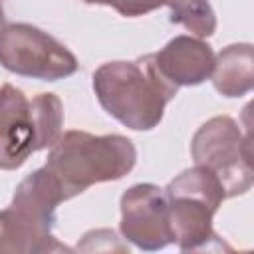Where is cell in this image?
<instances>
[{
  "instance_id": "cell-1",
  "label": "cell",
  "mask_w": 254,
  "mask_h": 254,
  "mask_svg": "<svg viewBox=\"0 0 254 254\" xmlns=\"http://www.w3.org/2000/svg\"><path fill=\"white\" fill-rule=\"evenodd\" d=\"M99 105L133 131L155 129L179 87L167 81L155 65L153 54L135 62H107L93 73Z\"/></svg>"
},
{
  "instance_id": "cell-2",
  "label": "cell",
  "mask_w": 254,
  "mask_h": 254,
  "mask_svg": "<svg viewBox=\"0 0 254 254\" xmlns=\"http://www.w3.org/2000/svg\"><path fill=\"white\" fill-rule=\"evenodd\" d=\"M137 161V149L123 135H91L67 131L52 147L46 169L60 183L65 200L81 194L91 185L119 181Z\"/></svg>"
},
{
  "instance_id": "cell-3",
  "label": "cell",
  "mask_w": 254,
  "mask_h": 254,
  "mask_svg": "<svg viewBox=\"0 0 254 254\" xmlns=\"http://www.w3.org/2000/svg\"><path fill=\"white\" fill-rule=\"evenodd\" d=\"M165 194L169 200L171 242L185 252L202 250L210 242H218L212 218L226 196L210 171L198 165L183 171L167 185Z\"/></svg>"
},
{
  "instance_id": "cell-4",
  "label": "cell",
  "mask_w": 254,
  "mask_h": 254,
  "mask_svg": "<svg viewBox=\"0 0 254 254\" xmlns=\"http://www.w3.org/2000/svg\"><path fill=\"white\" fill-rule=\"evenodd\" d=\"M190 155L194 165L218 179L226 198L250 190L254 181L250 133H242L232 117L216 115L202 123L190 141Z\"/></svg>"
},
{
  "instance_id": "cell-5",
  "label": "cell",
  "mask_w": 254,
  "mask_h": 254,
  "mask_svg": "<svg viewBox=\"0 0 254 254\" xmlns=\"http://www.w3.org/2000/svg\"><path fill=\"white\" fill-rule=\"evenodd\" d=\"M0 65L16 75L58 81L77 71V58L32 24H10L0 38Z\"/></svg>"
},
{
  "instance_id": "cell-6",
  "label": "cell",
  "mask_w": 254,
  "mask_h": 254,
  "mask_svg": "<svg viewBox=\"0 0 254 254\" xmlns=\"http://www.w3.org/2000/svg\"><path fill=\"white\" fill-rule=\"evenodd\" d=\"M119 206V230L127 242L147 252H155L171 244L169 200L165 189L151 183L133 185L123 192Z\"/></svg>"
},
{
  "instance_id": "cell-7",
  "label": "cell",
  "mask_w": 254,
  "mask_h": 254,
  "mask_svg": "<svg viewBox=\"0 0 254 254\" xmlns=\"http://www.w3.org/2000/svg\"><path fill=\"white\" fill-rule=\"evenodd\" d=\"M34 153L32 111L26 95L4 83L0 87V169L16 171Z\"/></svg>"
},
{
  "instance_id": "cell-8",
  "label": "cell",
  "mask_w": 254,
  "mask_h": 254,
  "mask_svg": "<svg viewBox=\"0 0 254 254\" xmlns=\"http://www.w3.org/2000/svg\"><path fill=\"white\" fill-rule=\"evenodd\" d=\"M153 58L161 75L175 87L200 85L210 77L214 65L212 48L194 36H175Z\"/></svg>"
},
{
  "instance_id": "cell-9",
  "label": "cell",
  "mask_w": 254,
  "mask_h": 254,
  "mask_svg": "<svg viewBox=\"0 0 254 254\" xmlns=\"http://www.w3.org/2000/svg\"><path fill=\"white\" fill-rule=\"evenodd\" d=\"M64 190L56 177L46 169H36L30 173L14 190L12 204L24 216L36 220L46 228H54L58 204L64 202Z\"/></svg>"
},
{
  "instance_id": "cell-10",
  "label": "cell",
  "mask_w": 254,
  "mask_h": 254,
  "mask_svg": "<svg viewBox=\"0 0 254 254\" xmlns=\"http://www.w3.org/2000/svg\"><path fill=\"white\" fill-rule=\"evenodd\" d=\"M34 254V252H69L56 240L52 228L24 216L14 206L0 210V254Z\"/></svg>"
},
{
  "instance_id": "cell-11",
  "label": "cell",
  "mask_w": 254,
  "mask_h": 254,
  "mask_svg": "<svg viewBox=\"0 0 254 254\" xmlns=\"http://www.w3.org/2000/svg\"><path fill=\"white\" fill-rule=\"evenodd\" d=\"M214 89L224 97H242L254 87L252 44H230L218 56L210 73Z\"/></svg>"
},
{
  "instance_id": "cell-12",
  "label": "cell",
  "mask_w": 254,
  "mask_h": 254,
  "mask_svg": "<svg viewBox=\"0 0 254 254\" xmlns=\"http://www.w3.org/2000/svg\"><path fill=\"white\" fill-rule=\"evenodd\" d=\"M34 127V153L54 147L62 137L64 105L56 93H40L30 101Z\"/></svg>"
},
{
  "instance_id": "cell-13",
  "label": "cell",
  "mask_w": 254,
  "mask_h": 254,
  "mask_svg": "<svg viewBox=\"0 0 254 254\" xmlns=\"http://www.w3.org/2000/svg\"><path fill=\"white\" fill-rule=\"evenodd\" d=\"M171 10V22L187 28L194 38L202 40L214 34L216 14L208 0H167Z\"/></svg>"
},
{
  "instance_id": "cell-14",
  "label": "cell",
  "mask_w": 254,
  "mask_h": 254,
  "mask_svg": "<svg viewBox=\"0 0 254 254\" xmlns=\"http://www.w3.org/2000/svg\"><path fill=\"white\" fill-rule=\"evenodd\" d=\"M77 250L81 252H125L127 246L119 242L113 230L97 228V230H89L87 234H83L81 242L77 244Z\"/></svg>"
},
{
  "instance_id": "cell-15",
  "label": "cell",
  "mask_w": 254,
  "mask_h": 254,
  "mask_svg": "<svg viewBox=\"0 0 254 254\" xmlns=\"http://www.w3.org/2000/svg\"><path fill=\"white\" fill-rule=\"evenodd\" d=\"M165 2L167 0H103V6L115 8L125 18H137L165 6Z\"/></svg>"
},
{
  "instance_id": "cell-16",
  "label": "cell",
  "mask_w": 254,
  "mask_h": 254,
  "mask_svg": "<svg viewBox=\"0 0 254 254\" xmlns=\"http://www.w3.org/2000/svg\"><path fill=\"white\" fill-rule=\"evenodd\" d=\"M6 16H4V10H2V4H0V38H2V34H4V30H6Z\"/></svg>"
},
{
  "instance_id": "cell-17",
  "label": "cell",
  "mask_w": 254,
  "mask_h": 254,
  "mask_svg": "<svg viewBox=\"0 0 254 254\" xmlns=\"http://www.w3.org/2000/svg\"><path fill=\"white\" fill-rule=\"evenodd\" d=\"M85 4H103V0H83Z\"/></svg>"
}]
</instances>
